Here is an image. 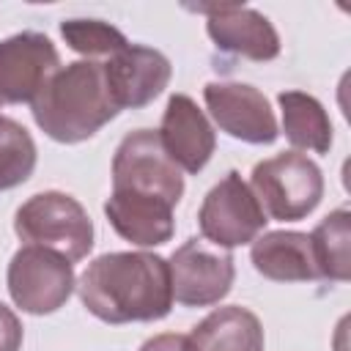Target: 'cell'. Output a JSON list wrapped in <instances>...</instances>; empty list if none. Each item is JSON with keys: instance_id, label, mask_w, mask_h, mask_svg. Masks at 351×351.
I'll return each mask as SVG.
<instances>
[{"instance_id": "8fae6325", "label": "cell", "mask_w": 351, "mask_h": 351, "mask_svg": "<svg viewBox=\"0 0 351 351\" xmlns=\"http://www.w3.org/2000/svg\"><path fill=\"white\" fill-rule=\"evenodd\" d=\"M173 66L167 55L145 44H126L104 60L107 88L118 110H140L154 101L170 82Z\"/></svg>"}, {"instance_id": "ba28073f", "label": "cell", "mask_w": 351, "mask_h": 351, "mask_svg": "<svg viewBox=\"0 0 351 351\" xmlns=\"http://www.w3.org/2000/svg\"><path fill=\"white\" fill-rule=\"evenodd\" d=\"M173 302L184 307H208L230 293L236 266L233 255L219 247H208L203 239H186L167 261Z\"/></svg>"}, {"instance_id": "9c48e42d", "label": "cell", "mask_w": 351, "mask_h": 351, "mask_svg": "<svg viewBox=\"0 0 351 351\" xmlns=\"http://www.w3.org/2000/svg\"><path fill=\"white\" fill-rule=\"evenodd\" d=\"M203 101L214 123L241 143L269 145L280 134L269 99L247 82H208Z\"/></svg>"}, {"instance_id": "5bb4252c", "label": "cell", "mask_w": 351, "mask_h": 351, "mask_svg": "<svg viewBox=\"0 0 351 351\" xmlns=\"http://www.w3.org/2000/svg\"><path fill=\"white\" fill-rule=\"evenodd\" d=\"M104 214L118 236L137 247H159L173 239V206L151 197H137L126 192H110L104 200Z\"/></svg>"}, {"instance_id": "30bf717a", "label": "cell", "mask_w": 351, "mask_h": 351, "mask_svg": "<svg viewBox=\"0 0 351 351\" xmlns=\"http://www.w3.org/2000/svg\"><path fill=\"white\" fill-rule=\"evenodd\" d=\"M60 69L55 44L36 30L0 41V104L33 101L47 80Z\"/></svg>"}, {"instance_id": "2e32d148", "label": "cell", "mask_w": 351, "mask_h": 351, "mask_svg": "<svg viewBox=\"0 0 351 351\" xmlns=\"http://www.w3.org/2000/svg\"><path fill=\"white\" fill-rule=\"evenodd\" d=\"M186 337L189 351H263L266 343L261 318L241 304L217 307Z\"/></svg>"}, {"instance_id": "6da1fadb", "label": "cell", "mask_w": 351, "mask_h": 351, "mask_svg": "<svg viewBox=\"0 0 351 351\" xmlns=\"http://www.w3.org/2000/svg\"><path fill=\"white\" fill-rule=\"evenodd\" d=\"M77 293L104 324L159 321L173 307L170 266L154 252H107L88 263Z\"/></svg>"}, {"instance_id": "7402d4cb", "label": "cell", "mask_w": 351, "mask_h": 351, "mask_svg": "<svg viewBox=\"0 0 351 351\" xmlns=\"http://www.w3.org/2000/svg\"><path fill=\"white\" fill-rule=\"evenodd\" d=\"M140 351H189V337L176 335V332H165V335H156V337L145 340L140 346Z\"/></svg>"}, {"instance_id": "44dd1931", "label": "cell", "mask_w": 351, "mask_h": 351, "mask_svg": "<svg viewBox=\"0 0 351 351\" xmlns=\"http://www.w3.org/2000/svg\"><path fill=\"white\" fill-rule=\"evenodd\" d=\"M22 348V321L11 307L0 302V351H19Z\"/></svg>"}, {"instance_id": "8992f818", "label": "cell", "mask_w": 351, "mask_h": 351, "mask_svg": "<svg viewBox=\"0 0 351 351\" xmlns=\"http://www.w3.org/2000/svg\"><path fill=\"white\" fill-rule=\"evenodd\" d=\"M5 282L14 304L30 315H49L60 310L77 288L71 263L36 244H25L14 252Z\"/></svg>"}, {"instance_id": "ffe728a7", "label": "cell", "mask_w": 351, "mask_h": 351, "mask_svg": "<svg viewBox=\"0 0 351 351\" xmlns=\"http://www.w3.org/2000/svg\"><path fill=\"white\" fill-rule=\"evenodd\" d=\"M60 36L74 52L85 55L88 60L112 58L129 44V38L104 19H66L60 22Z\"/></svg>"}, {"instance_id": "3957f363", "label": "cell", "mask_w": 351, "mask_h": 351, "mask_svg": "<svg viewBox=\"0 0 351 351\" xmlns=\"http://www.w3.org/2000/svg\"><path fill=\"white\" fill-rule=\"evenodd\" d=\"M14 233L25 244L47 247L69 263L82 261L93 250V222L85 206L66 192H38L14 214Z\"/></svg>"}, {"instance_id": "277c9868", "label": "cell", "mask_w": 351, "mask_h": 351, "mask_svg": "<svg viewBox=\"0 0 351 351\" xmlns=\"http://www.w3.org/2000/svg\"><path fill=\"white\" fill-rule=\"evenodd\" d=\"M250 189L266 217L296 222L313 214L321 203L324 173L310 156L299 151H282L252 167Z\"/></svg>"}, {"instance_id": "e0dca14e", "label": "cell", "mask_w": 351, "mask_h": 351, "mask_svg": "<svg viewBox=\"0 0 351 351\" xmlns=\"http://www.w3.org/2000/svg\"><path fill=\"white\" fill-rule=\"evenodd\" d=\"M282 112V132L293 148L326 154L332 145V123L324 104L304 90H282L277 96Z\"/></svg>"}, {"instance_id": "9a60e30c", "label": "cell", "mask_w": 351, "mask_h": 351, "mask_svg": "<svg viewBox=\"0 0 351 351\" xmlns=\"http://www.w3.org/2000/svg\"><path fill=\"white\" fill-rule=\"evenodd\" d=\"M250 261L258 274L274 282L318 280L310 236L299 230H271L252 241Z\"/></svg>"}, {"instance_id": "7a4b0ae2", "label": "cell", "mask_w": 351, "mask_h": 351, "mask_svg": "<svg viewBox=\"0 0 351 351\" xmlns=\"http://www.w3.org/2000/svg\"><path fill=\"white\" fill-rule=\"evenodd\" d=\"M33 121L55 143H82L121 110L107 88L104 63L74 60L60 66L30 101Z\"/></svg>"}, {"instance_id": "4fadbf2b", "label": "cell", "mask_w": 351, "mask_h": 351, "mask_svg": "<svg viewBox=\"0 0 351 351\" xmlns=\"http://www.w3.org/2000/svg\"><path fill=\"white\" fill-rule=\"evenodd\" d=\"M159 140L167 156L184 173H200L217 148L214 126L208 123L206 112L195 104V99H189L186 93H173L167 99Z\"/></svg>"}, {"instance_id": "ac0fdd59", "label": "cell", "mask_w": 351, "mask_h": 351, "mask_svg": "<svg viewBox=\"0 0 351 351\" xmlns=\"http://www.w3.org/2000/svg\"><path fill=\"white\" fill-rule=\"evenodd\" d=\"M351 214L348 208H335L329 217H324L315 230L310 233V247L315 258L318 277L346 282L351 277Z\"/></svg>"}, {"instance_id": "d6986e66", "label": "cell", "mask_w": 351, "mask_h": 351, "mask_svg": "<svg viewBox=\"0 0 351 351\" xmlns=\"http://www.w3.org/2000/svg\"><path fill=\"white\" fill-rule=\"evenodd\" d=\"M36 143L14 118L0 115V192L25 184L36 170Z\"/></svg>"}, {"instance_id": "7c38bea8", "label": "cell", "mask_w": 351, "mask_h": 351, "mask_svg": "<svg viewBox=\"0 0 351 351\" xmlns=\"http://www.w3.org/2000/svg\"><path fill=\"white\" fill-rule=\"evenodd\" d=\"M206 14L208 38L222 52H233L250 60H274L280 55V36L274 25L247 5H192Z\"/></svg>"}, {"instance_id": "52a82bcc", "label": "cell", "mask_w": 351, "mask_h": 351, "mask_svg": "<svg viewBox=\"0 0 351 351\" xmlns=\"http://www.w3.org/2000/svg\"><path fill=\"white\" fill-rule=\"evenodd\" d=\"M266 222L269 219L258 197L236 170H230L219 184L208 189L197 211V225L203 239L219 250H233L255 241L258 233L266 228Z\"/></svg>"}, {"instance_id": "5b68a950", "label": "cell", "mask_w": 351, "mask_h": 351, "mask_svg": "<svg viewBox=\"0 0 351 351\" xmlns=\"http://www.w3.org/2000/svg\"><path fill=\"white\" fill-rule=\"evenodd\" d=\"M112 192L162 200L173 208L178 206L184 195V176L167 156L159 132L137 129L118 143L112 156Z\"/></svg>"}]
</instances>
